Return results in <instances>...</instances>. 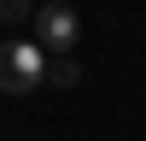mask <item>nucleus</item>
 <instances>
[{
  "mask_svg": "<svg viewBox=\"0 0 146 141\" xmlns=\"http://www.w3.org/2000/svg\"><path fill=\"white\" fill-rule=\"evenodd\" d=\"M47 77H53V82H64V88H70V82L82 77V65H76V53H58L53 65H47Z\"/></svg>",
  "mask_w": 146,
  "mask_h": 141,
  "instance_id": "7ed1b4c3",
  "label": "nucleus"
},
{
  "mask_svg": "<svg viewBox=\"0 0 146 141\" xmlns=\"http://www.w3.org/2000/svg\"><path fill=\"white\" fill-rule=\"evenodd\" d=\"M23 12H35L29 0H0V23H12V18H23Z\"/></svg>",
  "mask_w": 146,
  "mask_h": 141,
  "instance_id": "20e7f679",
  "label": "nucleus"
},
{
  "mask_svg": "<svg viewBox=\"0 0 146 141\" xmlns=\"http://www.w3.org/2000/svg\"><path fill=\"white\" fill-rule=\"evenodd\" d=\"M41 82H47L41 41H0V94H35Z\"/></svg>",
  "mask_w": 146,
  "mask_h": 141,
  "instance_id": "f257e3e1",
  "label": "nucleus"
},
{
  "mask_svg": "<svg viewBox=\"0 0 146 141\" xmlns=\"http://www.w3.org/2000/svg\"><path fill=\"white\" fill-rule=\"evenodd\" d=\"M29 18H35V41H41V47H53V53H76V41H82V18H76V6L47 0V6L29 12Z\"/></svg>",
  "mask_w": 146,
  "mask_h": 141,
  "instance_id": "f03ea898",
  "label": "nucleus"
}]
</instances>
